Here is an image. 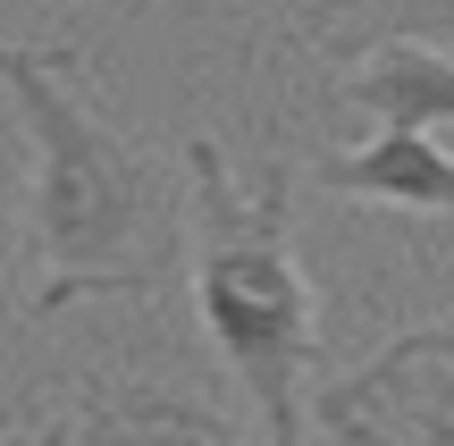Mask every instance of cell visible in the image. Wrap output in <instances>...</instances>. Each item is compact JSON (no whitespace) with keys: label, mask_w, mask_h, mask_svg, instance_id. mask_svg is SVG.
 <instances>
[{"label":"cell","mask_w":454,"mask_h":446,"mask_svg":"<svg viewBox=\"0 0 454 446\" xmlns=\"http://www.w3.org/2000/svg\"><path fill=\"white\" fill-rule=\"evenodd\" d=\"M0 84L34 135L26 320H59L76 303H118V295H160L185 253V202L168 168L76 93V51L0 43Z\"/></svg>","instance_id":"6da1fadb"},{"label":"cell","mask_w":454,"mask_h":446,"mask_svg":"<svg viewBox=\"0 0 454 446\" xmlns=\"http://www.w3.org/2000/svg\"><path fill=\"white\" fill-rule=\"evenodd\" d=\"M202 337L236 371L253 430L294 446L311 430V379H320V295L294 253V168L286 152L236 177L211 135H185V253Z\"/></svg>","instance_id":"7a4b0ae2"},{"label":"cell","mask_w":454,"mask_h":446,"mask_svg":"<svg viewBox=\"0 0 454 446\" xmlns=\"http://www.w3.org/2000/svg\"><path fill=\"white\" fill-rule=\"evenodd\" d=\"M311 430L379 446H454V312L387 337L345 379H311Z\"/></svg>","instance_id":"3957f363"},{"label":"cell","mask_w":454,"mask_h":446,"mask_svg":"<svg viewBox=\"0 0 454 446\" xmlns=\"http://www.w3.org/2000/svg\"><path fill=\"white\" fill-rule=\"evenodd\" d=\"M0 430H51V438H144V430H177V438H236V421L211 413L194 396H168L152 379H76L43 404L0 413Z\"/></svg>","instance_id":"277c9868"},{"label":"cell","mask_w":454,"mask_h":446,"mask_svg":"<svg viewBox=\"0 0 454 446\" xmlns=\"http://www.w3.org/2000/svg\"><path fill=\"white\" fill-rule=\"evenodd\" d=\"M294 185H320V194H345V202H387V211H421V219H454V152L429 127H379L371 144L294 168Z\"/></svg>","instance_id":"5b68a950"},{"label":"cell","mask_w":454,"mask_h":446,"mask_svg":"<svg viewBox=\"0 0 454 446\" xmlns=\"http://www.w3.org/2000/svg\"><path fill=\"white\" fill-rule=\"evenodd\" d=\"M345 101L371 110L379 127H454V51L412 43V34H379V43L345 51Z\"/></svg>","instance_id":"8992f818"},{"label":"cell","mask_w":454,"mask_h":446,"mask_svg":"<svg viewBox=\"0 0 454 446\" xmlns=\"http://www.w3.org/2000/svg\"><path fill=\"white\" fill-rule=\"evenodd\" d=\"M379 34H412V43H438L454 51V0H354L345 17L320 26V51H354V43H379Z\"/></svg>","instance_id":"52a82bcc"},{"label":"cell","mask_w":454,"mask_h":446,"mask_svg":"<svg viewBox=\"0 0 454 446\" xmlns=\"http://www.w3.org/2000/svg\"><path fill=\"white\" fill-rule=\"evenodd\" d=\"M294 9H303V26H311V34H320V26H328V17H345V9H354V0H294Z\"/></svg>","instance_id":"ba28073f"}]
</instances>
